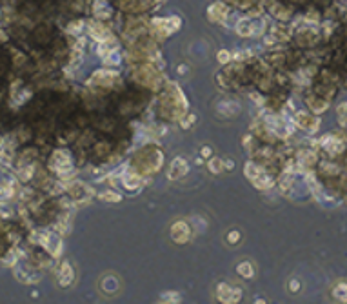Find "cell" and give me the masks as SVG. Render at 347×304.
Here are the masks:
<instances>
[{"label":"cell","mask_w":347,"mask_h":304,"mask_svg":"<svg viewBox=\"0 0 347 304\" xmlns=\"http://www.w3.org/2000/svg\"><path fill=\"white\" fill-rule=\"evenodd\" d=\"M246 175L255 182V186H258V188H267L269 186V179L263 175L258 168H255V166H251V164L246 166Z\"/></svg>","instance_id":"6da1fadb"},{"label":"cell","mask_w":347,"mask_h":304,"mask_svg":"<svg viewBox=\"0 0 347 304\" xmlns=\"http://www.w3.org/2000/svg\"><path fill=\"white\" fill-rule=\"evenodd\" d=\"M171 235H173V239L176 240V242H184V240L189 237V228H187L184 222H178L176 226H173Z\"/></svg>","instance_id":"3957f363"},{"label":"cell","mask_w":347,"mask_h":304,"mask_svg":"<svg viewBox=\"0 0 347 304\" xmlns=\"http://www.w3.org/2000/svg\"><path fill=\"white\" fill-rule=\"evenodd\" d=\"M171 168H173V171H171V177H180V175H184V168H185V162L182 159H176L173 162V166H171Z\"/></svg>","instance_id":"5b68a950"},{"label":"cell","mask_w":347,"mask_h":304,"mask_svg":"<svg viewBox=\"0 0 347 304\" xmlns=\"http://www.w3.org/2000/svg\"><path fill=\"white\" fill-rule=\"evenodd\" d=\"M238 270H240V273H242V275H246V277H249V275H251V266H249V264H242Z\"/></svg>","instance_id":"8992f818"},{"label":"cell","mask_w":347,"mask_h":304,"mask_svg":"<svg viewBox=\"0 0 347 304\" xmlns=\"http://www.w3.org/2000/svg\"><path fill=\"white\" fill-rule=\"evenodd\" d=\"M238 297H240V292H233L227 284H220L218 286V299L224 301V303H235V301H238Z\"/></svg>","instance_id":"7a4b0ae2"},{"label":"cell","mask_w":347,"mask_h":304,"mask_svg":"<svg viewBox=\"0 0 347 304\" xmlns=\"http://www.w3.org/2000/svg\"><path fill=\"white\" fill-rule=\"evenodd\" d=\"M71 281H73V272H71L69 264H64L62 272H60V284H62V286H68Z\"/></svg>","instance_id":"277c9868"}]
</instances>
